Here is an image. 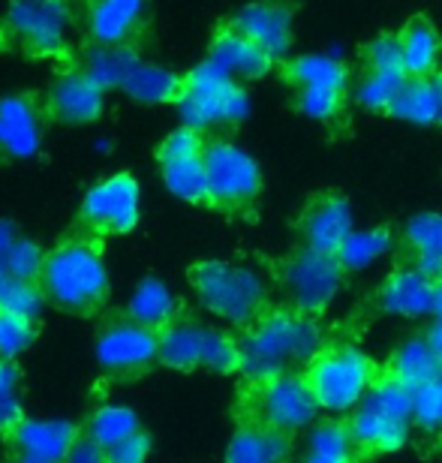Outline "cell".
Listing matches in <instances>:
<instances>
[{
	"label": "cell",
	"mask_w": 442,
	"mask_h": 463,
	"mask_svg": "<svg viewBox=\"0 0 442 463\" xmlns=\"http://www.w3.org/2000/svg\"><path fill=\"white\" fill-rule=\"evenodd\" d=\"M139 428H142L139 415L133 410H127V406H115V403L97 406V410L81 421V430H85L94 442H99L103 449L121 442L124 437H130V433H136Z\"/></svg>",
	"instance_id": "cell-33"
},
{
	"label": "cell",
	"mask_w": 442,
	"mask_h": 463,
	"mask_svg": "<svg viewBox=\"0 0 442 463\" xmlns=\"http://www.w3.org/2000/svg\"><path fill=\"white\" fill-rule=\"evenodd\" d=\"M437 322H442V283H439V292H437V304H434V313H430Z\"/></svg>",
	"instance_id": "cell-49"
},
{
	"label": "cell",
	"mask_w": 442,
	"mask_h": 463,
	"mask_svg": "<svg viewBox=\"0 0 442 463\" xmlns=\"http://www.w3.org/2000/svg\"><path fill=\"white\" fill-rule=\"evenodd\" d=\"M24 415H27L24 412V394L0 397V439H4L6 433L24 419Z\"/></svg>",
	"instance_id": "cell-45"
},
{
	"label": "cell",
	"mask_w": 442,
	"mask_h": 463,
	"mask_svg": "<svg viewBox=\"0 0 442 463\" xmlns=\"http://www.w3.org/2000/svg\"><path fill=\"white\" fill-rule=\"evenodd\" d=\"M289 455V437L265 424L244 421L226 449V463H283Z\"/></svg>",
	"instance_id": "cell-22"
},
{
	"label": "cell",
	"mask_w": 442,
	"mask_h": 463,
	"mask_svg": "<svg viewBox=\"0 0 442 463\" xmlns=\"http://www.w3.org/2000/svg\"><path fill=\"white\" fill-rule=\"evenodd\" d=\"M301 229L310 250L337 256V250L343 247V241L355 229L353 208H349V202L343 196H322L307 208Z\"/></svg>",
	"instance_id": "cell-19"
},
{
	"label": "cell",
	"mask_w": 442,
	"mask_h": 463,
	"mask_svg": "<svg viewBox=\"0 0 442 463\" xmlns=\"http://www.w3.org/2000/svg\"><path fill=\"white\" fill-rule=\"evenodd\" d=\"M208 61L217 63L220 70L229 72L235 81H256L265 79L274 67V58L265 54L253 40H247L244 33H238L235 27H226L214 36L208 52Z\"/></svg>",
	"instance_id": "cell-21"
},
{
	"label": "cell",
	"mask_w": 442,
	"mask_h": 463,
	"mask_svg": "<svg viewBox=\"0 0 442 463\" xmlns=\"http://www.w3.org/2000/svg\"><path fill=\"white\" fill-rule=\"evenodd\" d=\"M400 52H403V72L407 79H430L439 67L442 40L437 27L418 18V22L407 24V31L400 33Z\"/></svg>",
	"instance_id": "cell-26"
},
{
	"label": "cell",
	"mask_w": 442,
	"mask_h": 463,
	"mask_svg": "<svg viewBox=\"0 0 442 463\" xmlns=\"http://www.w3.org/2000/svg\"><path fill=\"white\" fill-rule=\"evenodd\" d=\"M160 367L178 373H193V370L235 373L241 370V349L232 335L178 307V313L160 328Z\"/></svg>",
	"instance_id": "cell-3"
},
{
	"label": "cell",
	"mask_w": 442,
	"mask_h": 463,
	"mask_svg": "<svg viewBox=\"0 0 442 463\" xmlns=\"http://www.w3.org/2000/svg\"><path fill=\"white\" fill-rule=\"evenodd\" d=\"M94 352L108 383H136L160 367V331L133 319L127 307L106 310L94 331Z\"/></svg>",
	"instance_id": "cell-5"
},
{
	"label": "cell",
	"mask_w": 442,
	"mask_h": 463,
	"mask_svg": "<svg viewBox=\"0 0 442 463\" xmlns=\"http://www.w3.org/2000/svg\"><path fill=\"white\" fill-rule=\"evenodd\" d=\"M403 81V72H367L355 88V103L367 112H391L394 99H398Z\"/></svg>",
	"instance_id": "cell-34"
},
{
	"label": "cell",
	"mask_w": 442,
	"mask_h": 463,
	"mask_svg": "<svg viewBox=\"0 0 442 463\" xmlns=\"http://www.w3.org/2000/svg\"><path fill=\"white\" fill-rule=\"evenodd\" d=\"M42 304H45V298H42L40 283H24V280H15V277H9V274L0 277V310L40 319Z\"/></svg>",
	"instance_id": "cell-37"
},
{
	"label": "cell",
	"mask_w": 442,
	"mask_h": 463,
	"mask_svg": "<svg viewBox=\"0 0 442 463\" xmlns=\"http://www.w3.org/2000/svg\"><path fill=\"white\" fill-rule=\"evenodd\" d=\"M280 283L287 289V298L292 301V310L313 317L337 298L340 283H343V265L337 262V256L304 247L301 253L287 259Z\"/></svg>",
	"instance_id": "cell-13"
},
{
	"label": "cell",
	"mask_w": 442,
	"mask_h": 463,
	"mask_svg": "<svg viewBox=\"0 0 442 463\" xmlns=\"http://www.w3.org/2000/svg\"><path fill=\"white\" fill-rule=\"evenodd\" d=\"M301 463H353V460H346V458H331V455H316V451H307L304 455Z\"/></svg>",
	"instance_id": "cell-48"
},
{
	"label": "cell",
	"mask_w": 442,
	"mask_h": 463,
	"mask_svg": "<svg viewBox=\"0 0 442 463\" xmlns=\"http://www.w3.org/2000/svg\"><path fill=\"white\" fill-rule=\"evenodd\" d=\"M178 298L172 295V289L156 277H145V280L136 286V292L130 295V304H127V313L133 319H139L142 326L160 331L165 322H169L174 313H178Z\"/></svg>",
	"instance_id": "cell-30"
},
{
	"label": "cell",
	"mask_w": 442,
	"mask_h": 463,
	"mask_svg": "<svg viewBox=\"0 0 442 463\" xmlns=\"http://www.w3.org/2000/svg\"><path fill=\"white\" fill-rule=\"evenodd\" d=\"M241 370L247 383H265L289 370L310 367L322 352V331L301 310H268L238 340Z\"/></svg>",
	"instance_id": "cell-2"
},
{
	"label": "cell",
	"mask_w": 442,
	"mask_h": 463,
	"mask_svg": "<svg viewBox=\"0 0 442 463\" xmlns=\"http://www.w3.org/2000/svg\"><path fill=\"white\" fill-rule=\"evenodd\" d=\"M63 463H106V449L99 446V442L90 439L85 430H79V437L70 446Z\"/></svg>",
	"instance_id": "cell-43"
},
{
	"label": "cell",
	"mask_w": 442,
	"mask_h": 463,
	"mask_svg": "<svg viewBox=\"0 0 442 463\" xmlns=\"http://www.w3.org/2000/svg\"><path fill=\"white\" fill-rule=\"evenodd\" d=\"M79 430L81 424L76 421L24 415L0 442L6 449V463H63Z\"/></svg>",
	"instance_id": "cell-14"
},
{
	"label": "cell",
	"mask_w": 442,
	"mask_h": 463,
	"mask_svg": "<svg viewBox=\"0 0 442 463\" xmlns=\"http://www.w3.org/2000/svg\"><path fill=\"white\" fill-rule=\"evenodd\" d=\"M389 115L407 120V124H416V127L442 124V88H439V81L437 79H407Z\"/></svg>",
	"instance_id": "cell-24"
},
{
	"label": "cell",
	"mask_w": 442,
	"mask_h": 463,
	"mask_svg": "<svg viewBox=\"0 0 442 463\" xmlns=\"http://www.w3.org/2000/svg\"><path fill=\"white\" fill-rule=\"evenodd\" d=\"M142 217V193L130 172L108 175L97 187L88 190L76 214V232L90 238L127 235L139 226Z\"/></svg>",
	"instance_id": "cell-11"
},
{
	"label": "cell",
	"mask_w": 442,
	"mask_h": 463,
	"mask_svg": "<svg viewBox=\"0 0 442 463\" xmlns=\"http://www.w3.org/2000/svg\"><path fill=\"white\" fill-rule=\"evenodd\" d=\"M178 112L183 127H193L199 133L214 127H235L250 115V97L241 81H235L217 63L205 61L183 79Z\"/></svg>",
	"instance_id": "cell-7"
},
{
	"label": "cell",
	"mask_w": 442,
	"mask_h": 463,
	"mask_svg": "<svg viewBox=\"0 0 442 463\" xmlns=\"http://www.w3.org/2000/svg\"><path fill=\"white\" fill-rule=\"evenodd\" d=\"M289 79L295 88H331L346 94L349 72L337 54L313 52V54H301V58H295L289 63Z\"/></svg>",
	"instance_id": "cell-31"
},
{
	"label": "cell",
	"mask_w": 442,
	"mask_h": 463,
	"mask_svg": "<svg viewBox=\"0 0 442 463\" xmlns=\"http://www.w3.org/2000/svg\"><path fill=\"white\" fill-rule=\"evenodd\" d=\"M147 0H90L88 31L97 45H127L145 22Z\"/></svg>",
	"instance_id": "cell-20"
},
{
	"label": "cell",
	"mask_w": 442,
	"mask_h": 463,
	"mask_svg": "<svg viewBox=\"0 0 442 463\" xmlns=\"http://www.w3.org/2000/svg\"><path fill=\"white\" fill-rule=\"evenodd\" d=\"M253 394L247 397L244 421H256L265 424L271 430L280 433H295L304 430L310 424H316V412L319 403L313 397V388L307 383V376L298 373V370H289V373L271 376L265 383H250Z\"/></svg>",
	"instance_id": "cell-10"
},
{
	"label": "cell",
	"mask_w": 442,
	"mask_h": 463,
	"mask_svg": "<svg viewBox=\"0 0 442 463\" xmlns=\"http://www.w3.org/2000/svg\"><path fill=\"white\" fill-rule=\"evenodd\" d=\"M389 250H391L389 229H382V226L353 229V235L337 250V262L343 265V271H367V268H373L382 256H389Z\"/></svg>",
	"instance_id": "cell-32"
},
{
	"label": "cell",
	"mask_w": 442,
	"mask_h": 463,
	"mask_svg": "<svg viewBox=\"0 0 442 463\" xmlns=\"http://www.w3.org/2000/svg\"><path fill=\"white\" fill-rule=\"evenodd\" d=\"M139 54L130 45H90L81 61V72H88L103 90L121 88L127 85V79L133 76V70L139 67Z\"/></svg>",
	"instance_id": "cell-25"
},
{
	"label": "cell",
	"mask_w": 442,
	"mask_h": 463,
	"mask_svg": "<svg viewBox=\"0 0 442 463\" xmlns=\"http://www.w3.org/2000/svg\"><path fill=\"white\" fill-rule=\"evenodd\" d=\"M412 424H416V392L385 376L353 410L349 430L358 449L398 451L407 446Z\"/></svg>",
	"instance_id": "cell-6"
},
{
	"label": "cell",
	"mask_w": 442,
	"mask_h": 463,
	"mask_svg": "<svg viewBox=\"0 0 442 463\" xmlns=\"http://www.w3.org/2000/svg\"><path fill=\"white\" fill-rule=\"evenodd\" d=\"M40 289L49 307L76 319L106 313L108 271L103 259V238H90L72 229L49 253L40 274Z\"/></svg>",
	"instance_id": "cell-1"
},
{
	"label": "cell",
	"mask_w": 442,
	"mask_h": 463,
	"mask_svg": "<svg viewBox=\"0 0 442 463\" xmlns=\"http://www.w3.org/2000/svg\"><path fill=\"white\" fill-rule=\"evenodd\" d=\"M103 106H106V90L81 70L61 76L49 88V97H45V115L58 120V124H70V127H81L97 120L103 115Z\"/></svg>",
	"instance_id": "cell-16"
},
{
	"label": "cell",
	"mask_w": 442,
	"mask_h": 463,
	"mask_svg": "<svg viewBox=\"0 0 442 463\" xmlns=\"http://www.w3.org/2000/svg\"><path fill=\"white\" fill-rule=\"evenodd\" d=\"M428 340H430V346H434L439 355H442V322H430V328H428Z\"/></svg>",
	"instance_id": "cell-47"
},
{
	"label": "cell",
	"mask_w": 442,
	"mask_h": 463,
	"mask_svg": "<svg viewBox=\"0 0 442 463\" xmlns=\"http://www.w3.org/2000/svg\"><path fill=\"white\" fill-rule=\"evenodd\" d=\"M313 388L319 410L325 412H353L371 394L376 379V364L355 346H334L319 352L304 370Z\"/></svg>",
	"instance_id": "cell-9"
},
{
	"label": "cell",
	"mask_w": 442,
	"mask_h": 463,
	"mask_svg": "<svg viewBox=\"0 0 442 463\" xmlns=\"http://www.w3.org/2000/svg\"><path fill=\"white\" fill-rule=\"evenodd\" d=\"M343 106V90L331 88H298V109L313 120H331L337 118Z\"/></svg>",
	"instance_id": "cell-41"
},
{
	"label": "cell",
	"mask_w": 442,
	"mask_h": 463,
	"mask_svg": "<svg viewBox=\"0 0 442 463\" xmlns=\"http://www.w3.org/2000/svg\"><path fill=\"white\" fill-rule=\"evenodd\" d=\"M442 370V355L430 346L428 337H409L407 344H400L398 352L391 355L389 376L398 379L400 385L418 392L421 385H428L430 379Z\"/></svg>",
	"instance_id": "cell-23"
},
{
	"label": "cell",
	"mask_w": 442,
	"mask_h": 463,
	"mask_svg": "<svg viewBox=\"0 0 442 463\" xmlns=\"http://www.w3.org/2000/svg\"><path fill=\"white\" fill-rule=\"evenodd\" d=\"M403 235H407L416 268H421L425 274L439 280L442 277V214H434V211L416 214L407 223Z\"/></svg>",
	"instance_id": "cell-29"
},
{
	"label": "cell",
	"mask_w": 442,
	"mask_h": 463,
	"mask_svg": "<svg viewBox=\"0 0 442 463\" xmlns=\"http://www.w3.org/2000/svg\"><path fill=\"white\" fill-rule=\"evenodd\" d=\"M205 175H208V205L220 211L250 208L262 190L259 163L244 147L223 138L205 145Z\"/></svg>",
	"instance_id": "cell-12"
},
{
	"label": "cell",
	"mask_w": 442,
	"mask_h": 463,
	"mask_svg": "<svg viewBox=\"0 0 442 463\" xmlns=\"http://www.w3.org/2000/svg\"><path fill=\"white\" fill-rule=\"evenodd\" d=\"M72 6L67 0H13L0 40L31 58H63L70 52Z\"/></svg>",
	"instance_id": "cell-8"
},
{
	"label": "cell",
	"mask_w": 442,
	"mask_h": 463,
	"mask_svg": "<svg viewBox=\"0 0 442 463\" xmlns=\"http://www.w3.org/2000/svg\"><path fill=\"white\" fill-rule=\"evenodd\" d=\"M36 337H40V319L0 310V355L18 358L36 344Z\"/></svg>",
	"instance_id": "cell-35"
},
{
	"label": "cell",
	"mask_w": 442,
	"mask_h": 463,
	"mask_svg": "<svg viewBox=\"0 0 442 463\" xmlns=\"http://www.w3.org/2000/svg\"><path fill=\"white\" fill-rule=\"evenodd\" d=\"M355 437L349 430V424L343 421H319L313 424L310 430V439H307V451H316V455H331V458H346L353 460L355 455Z\"/></svg>",
	"instance_id": "cell-36"
},
{
	"label": "cell",
	"mask_w": 442,
	"mask_h": 463,
	"mask_svg": "<svg viewBox=\"0 0 442 463\" xmlns=\"http://www.w3.org/2000/svg\"><path fill=\"white\" fill-rule=\"evenodd\" d=\"M416 424L421 430H442V370L416 392Z\"/></svg>",
	"instance_id": "cell-39"
},
{
	"label": "cell",
	"mask_w": 442,
	"mask_h": 463,
	"mask_svg": "<svg viewBox=\"0 0 442 463\" xmlns=\"http://www.w3.org/2000/svg\"><path fill=\"white\" fill-rule=\"evenodd\" d=\"M42 265H45L42 247L36 244V241H31V238L18 235V241L13 244V253H9V265H6L9 277L24 280V283H40Z\"/></svg>",
	"instance_id": "cell-38"
},
{
	"label": "cell",
	"mask_w": 442,
	"mask_h": 463,
	"mask_svg": "<svg viewBox=\"0 0 442 463\" xmlns=\"http://www.w3.org/2000/svg\"><path fill=\"white\" fill-rule=\"evenodd\" d=\"M42 147V112L33 97L0 99V160H31Z\"/></svg>",
	"instance_id": "cell-15"
},
{
	"label": "cell",
	"mask_w": 442,
	"mask_h": 463,
	"mask_svg": "<svg viewBox=\"0 0 442 463\" xmlns=\"http://www.w3.org/2000/svg\"><path fill=\"white\" fill-rule=\"evenodd\" d=\"M22 385H24V367L18 364V358L0 355V397L22 394Z\"/></svg>",
	"instance_id": "cell-44"
},
{
	"label": "cell",
	"mask_w": 442,
	"mask_h": 463,
	"mask_svg": "<svg viewBox=\"0 0 442 463\" xmlns=\"http://www.w3.org/2000/svg\"><path fill=\"white\" fill-rule=\"evenodd\" d=\"M181 90H183L181 76H174L172 70L160 67V63H145V61L133 70V76L124 85V94L145 106L178 103Z\"/></svg>",
	"instance_id": "cell-27"
},
{
	"label": "cell",
	"mask_w": 442,
	"mask_h": 463,
	"mask_svg": "<svg viewBox=\"0 0 442 463\" xmlns=\"http://www.w3.org/2000/svg\"><path fill=\"white\" fill-rule=\"evenodd\" d=\"M437 81H439V88H442V72H439V79H437Z\"/></svg>",
	"instance_id": "cell-50"
},
{
	"label": "cell",
	"mask_w": 442,
	"mask_h": 463,
	"mask_svg": "<svg viewBox=\"0 0 442 463\" xmlns=\"http://www.w3.org/2000/svg\"><path fill=\"white\" fill-rule=\"evenodd\" d=\"M439 283H442V277H439Z\"/></svg>",
	"instance_id": "cell-51"
},
{
	"label": "cell",
	"mask_w": 442,
	"mask_h": 463,
	"mask_svg": "<svg viewBox=\"0 0 442 463\" xmlns=\"http://www.w3.org/2000/svg\"><path fill=\"white\" fill-rule=\"evenodd\" d=\"M18 226L13 223V220H0V277L9 274L6 265H9V253H13V244L18 241Z\"/></svg>",
	"instance_id": "cell-46"
},
{
	"label": "cell",
	"mask_w": 442,
	"mask_h": 463,
	"mask_svg": "<svg viewBox=\"0 0 442 463\" xmlns=\"http://www.w3.org/2000/svg\"><path fill=\"white\" fill-rule=\"evenodd\" d=\"M437 292H439L437 277L425 274L416 265L398 268V271L382 283L380 304L385 313H391V317L421 319V317H430V313H434Z\"/></svg>",
	"instance_id": "cell-18"
},
{
	"label": "cell",
	"mask_w": 442,
	"mask_h": 463,
	"mask_svg": "<svg viewBox=\"0 0 442 463\" xmlns=\"http://www.w3.org/2000/svg\"><path fill=\"white\" fill-rule=\"evenodd\" d=\"M232 27L253 40L265 54L274 61L287 58L292 49V9L280 0H256L247 4L241 13L232 18Z\"/></svg>",
	"instance_id": "cell-17"
},
{
	"label": "cell",
	"mask_w": 442,
	"mask_h": 463,
	"mask_svg": "<svg viewBox=\"0 0 442 463\" xmlns=\"http://www.w3.org/2000/svg\"><path fill=\"white\" fill-rule=\"evenodd\" d=\"M190 286L211 317L235 328H250L262 313H268L265 310L268 289H265L262 277L250 268L211 259V262L190 268Z\"/></svg>",
	"instance_id": "cell-4"
},
{
	"label": "cell",
	"mask_w": 442,
	"mask_h": 463,
	"mask_svg": "<svg viewBox=\"0 0 442 463\" xmlns=\"http://www.w3.org/2000/svg\"><path fill=\"white\" fill-rule=\"evenodd\" d=\"M163 184L172 196H178L193 205H208V175H205V154L174 156V160H160Z\"/></svg>",
	"instance_id": "cell-28"
},
{
	"label": "cell",
	"mask_w": 442,
	"mask_h": 463,
	"mask_svg": "<svg viewBox=\"0 0 442 463\" xmlns=\"http://www.w3.org/2000/svg\"><path fill=\"white\" fill-rule=\"evenodd\" d=\"M151 433L139 428L130 437H124L121 442L106 449V463H145L147 455H151Z\"/></svg>",
	"instance_id": "cell-42"
},
{
	"label": "cell",
	"mask_w": 442,
	"mask_h": 463,
	"mask_svg": "<svg viewBox=\"0 0 442 463\" xmlns=\"http://www.w3.org/2000/svg\"><path fill=\"white\" fill-rule=\"evenodd\" d=\"M364 63L373 72H403V52H400V36H376V40L364 49ZM407 76V72H403Z\"/></svg>",
	"instance_id": "cell-40"
}]
</instances>
